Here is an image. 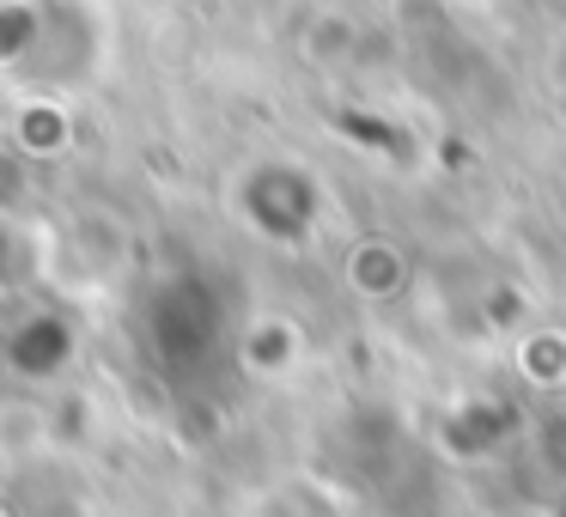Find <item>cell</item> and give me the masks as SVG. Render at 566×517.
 I'll list each match as a JSON object with an SVG mask.
<instances>
[{
    "mask_svg": "<svg viewBox=\"0 0 566 517\" xmlns=\"http://www.w3.org/2000/svg\"><path fill=\"white\" fill-rule=\"evenodd\" d=\"M86 7L80 0H0V74H19L31 86H74L98 67L104 38L86 25Z\"/></svg>",
    "mask_w": 566,
    "mask_h": 517,
    "instance_id": "cell-1",
    "label": "cell"
},
{
    "mask_svg": "<svg viewBox=\"0 0 566 517\" xmlns=\"http://www.w3.org/2000/svg\"><path fill=\"white\" fill-rule=\"evenodd\" d=\"M232 213L262 244H305L323 225V183L293 159H256L232 177Z\"/></svg>",
    "mask_w": 566,
    "mask_h": 517,
    "instance_id": "cell-2",
    "label": "cell"
},
{
    "mask_svg": "<svg viewBox=\"0 0 566 517\" xmlns=\"http://www.w3.org/2000/svg\"><path fill=\"white\" fill-rule=\"evenodd\" d=\"M298 354H305V335H298V323L281 317V310H262V317L238 323V366H244L250 378H262V383L293 378Z\"/></svg>",
    "mask_w": 566,
    "mask_h": 517,
    "instance_id": "cell-3",
    "label": "cell"
},
{
    "mask_svg": "<svg viewBox=\"0 0 566 517\" xmlns=\"http://www.w3.org/2000/svg\"><path fill=\"white\" fill-rule=\"evenodd\" d=\"M347 286H354L359 298H371V305H384V298H396L408 286V256L390 238H359V244L347 250Z\"/></svg>",
    "mask_w": 566,
    "mask_h": 517,
    "instance_id": "cell-4",
    "label": "cell"
},
{
    "mask_svg": "<svg viewBox=\"0 0 566 517\" xmlns=\"http://www.w3.org/2000/svg\"><path fill=\"white\" fill-rule=\"evenodd\" d=\"M500 517H554V511H536V505H517V511H500Z\"/></svg>",
    "mask_w": 566,
    "mask_h": 517,
    "instance_id": "cell-5",
    "label": "cell"
}]
</instances>
